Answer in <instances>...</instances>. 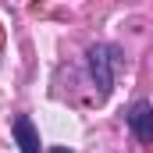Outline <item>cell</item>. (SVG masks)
Instances as JSON below:
<instances>
[{
    "instance_id": "cell-2",
    "label": "cell",
    "mask_w": 153,
    "mask_h": 153,
    "mask_svg": "<svg viewBox=\"0 0 153 153\" xmlns=\"http://www.w3.org/2000/svg\"><path fill=\"white\" fill-rule=\"evenodd\" d=\"M125 117H128V128L135 132V139H139V143H153V103H150V100L132 103Z\"/></svg>"
},
{
    "instance_id": "cell-4",
    "label": "cell",
    "mask_w": 153,
    "mask_h": 153,
    "mask_svg": "<svg viewBox=\"0 0 153 153\" xmlns=\"http://www.w3.org/2000/svg\"><path fill=\"white\" fill-rule=\"evenodd\" d=\"M50 153H71V150H68V146H53Z\"/></svg>"
},
{
    "instance_id": "cell-3",
    "label": "cell",
    "mask_w": 153,
    "mask_h": 153,
    "mask_svg": "<svg viewBox=\"0 0 153 153\" xmlns=\"http://www.w3.org/2000/svg\"><path fill=\"white\" fill-rule=\"evenodd\" d=\"M11 132H14V143H18V150H22V153H39V132L32 128V121H29L25 114L14 117Z\"/></svg>"
},
{
    "instance_id": "cell-1",
    "label": "cell",
    "mask_w": 153,
    "mask_h": 153,
    "mask_svg": "<svg viewBox=\"0 0 153 153\" xmlns=\"http://www.w3.org/2000/svg\"><path fill=\"white\" fill-rule=\"evenodd\" d=\"M89 75L96 82L100 96H111V89H114V57H111V46H103V43L89 46Z\"/></svg>"
}]
</instances>
